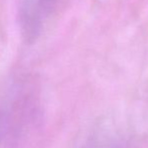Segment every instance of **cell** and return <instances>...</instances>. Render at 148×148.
Masks as SVG:
<instances>
[{
  "mask_svg": "<svg viewBox=\"0 0 148 148\" xmlns=\"http://www.w3.org/2000/svg\"><path fill=\"white\" fill-rule=\"evenodd\" d=\"M32 108L24 94L0 93V148H15L30 120Z\"/></svg>",
  "mask_w": 148,
  "mask_h": 148,
  "instance_id": "6da1fadb",
  "label": "cell"
}]
</instances>
